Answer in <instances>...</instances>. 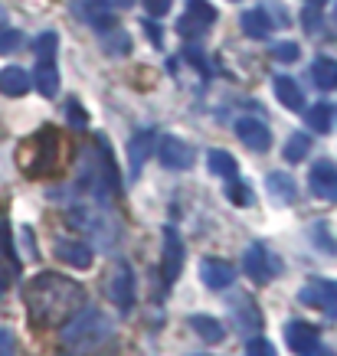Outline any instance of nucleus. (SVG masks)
Wrapping results in <instances>:
<instances>
[{"instance_id":"nucleus-8","label":"nucleus","mask_w":337,"mask_h":356,"mask_svg":"<svg viewBox=\"0 0 337 356\" xmlns=\"http://www.w3.org/2000/svg\"><path fill=\"white\" fill-rule=\"evenodd\" d=\"M157 157H161V163L167 170H190L196 161V151L187 140L167 134V138H161V144H157Z\"/></svg>"},{"instance_id":"nucleus-27","label":"nucleus","mask_w":337,"mask_h":356,"mask_svg":"<svg viewBox=\"0 0 337 356\" xmlns=\"http://www.w3.org/2000/svg\"><path fill=\"white\" fill-rule=\"evenodd\" d=\"M56 49H59V36H56L53 30L43 33V36L36 40V56H40V59H56Z\"/></svg>"},{"instance_id":"nucleus-7","label":"nucleus","mask_w":337,"mask_h":356,"mask_svg":"<svg viewBox=\"0 0 337 356\" xmlns=\"http://www.w3.org/2000/svg\"><path fill=\"white\" fill-rule=\"evenodd\" d=\"M298 301L308 307H321L327 317H337V281H324V278H311L298 291Z\"/></svg>"},{"instance_id":"nucleus-3","label":"nucleus","mask_w":337,"mask_h":356,"mask_svg":"<svg viewBox=\"0 0 337 356\" xmlns=\"http://www.w3.org/2000/svg\"><path fill=\"white\" fill-rule=\"evenodd\" d=\"M17 163L23 167L26 177H43V173H53L56 163H59V138H56L53 128L40 131L20 144L17 151Z\"/></svg>"},{"instance_id":"nucleus-33","label":"nucleus","mask_w":337,"mask_h":356,"mask_svg":"<svg viewBox=\"0 0 337 356\" xmlns=\"http://www.w3.org/2000/svg\"><path fill=\"white\" fill-rule=\"evenodd\" d=\"M184 59H187V63H194L196 72H203V76H207V56L200 53V46H194V43L187 46V49H184Z\"/></svg>"},{"instance_id":"nucleus-17","label":"nucleus","mask_w":337,"mask_h":356,"mask_svg":"<svg viewBox=\"0 0 337 356\" xmlns=\"http://www.w3.org/2000/svg\"><path fill=\"white\" fill-rule=\"evenodd\" d=\"M285 343L292 346L295 353H305L308 346L318 343V327L305 324V321H288V327H285Z\"/></svg>"},{"instance_id":"nucleus-9","label":"nucleus","mask_w":337,"mask_h":356,"mask_svg":"<svg viewBox=\"0 0 337 356\" xmlns=\"http://www.w3.org/2000/svg\"><path fill=\"white\" fill-rule=\"evenodd\" d=\"M308 184H311V193L318 200H327V203H337V163L331 161H318L308 173Z\"/></svg>"},{"instance_id":"nucleus-18","label":"nucleus","mask_w":337,"mask_h":356,"mask_svg":"<svg viewBox=\"0 0 337 356\" xmlns=\"http://www.w3.org/2000/svg\"><path fill=\"white\" fill-rule=\"evenodd\" d=\"M30 82L33 79L26 76V69H20V65H7V69H0V92L10 98H20L30 92Z\"/></svg>"},{"instance_id":"nucleus-2","label":"nucleus","mask_w":337,"mask_h":356,"mask_svg":"<svg viewBox=\"0 0 337 356\" xmlns=\"http://www.w3.org/2000/svg\"><path fill=\"white\" fill-rule=\"evenodd\" d=\"M111 327L102 311H79L63 324V350L65 356H82L98 350L102 340H109Z\"/></svg>"},{"instance_id":"nucleus-5","label":"nucleus","mask_w":337,"mask_h":356,"mask_svg":"<svg viewBox=\"0 0 337 356\" xmlns=\"http://www.w3.org/2000/svg\"><path fill=\"white\" fill-rule=\"evenodd\" d=\"M242 268H246V275H249L256 284H269V281L275 278V271L282 268V261L275 259V255H269L265 245L252 242V245L246 248V255H242Z\"/></svg>"},{"instance_id":"nucleus-36","label":"nucleus","mask_w":337,"mask_h":356,"mask_svg":"<svg viewBox=\"0 0 337 356\" xmlns=\"http://www.w3.org/2000/svg\"><path fill=\"white\" fill-rule=\"evenodd\" d=\"M171 3H174V0H144V10L151 13L154 20H161L164 13L171 10Z\"/></svg>"},{"instance_id":"nucleus-34","label":"nucleus","mask_w":337,"mask_h":356,"mask_svg":"<svg viewBox=\"0 0 337 356\" xmlns=\"http://www.w3.org/2000/svg\"><path fill=\"white\" fill-rule=\"evenodd\" d=\"M0 356H17V337L7 327H0Z\"/></svg>"},{"instance_id":"nucleus-4","label":"nucleus","mask_w":337,"mask_h":356,"mask_svg":"<svg viewBox=\"0 0 337 356\" xmlns=\"http://www.w3.org/2000/svg\"><path fill=\"white\" fill-rule=\"evenodd\" d=\"M217 23V7L210 0H187V13L177 20V33L184 40H194L203 30H210Z\"/></svg>"},{"instance_id":"nucleus-46","label":"nucleus","mask_w":337,"mask_h":356,"mask_svg":"<svg viewBox=\"0 0 337 356\" xmlns=\"http://www.w3.org/2000/svg\"><path fill=\"white\" fill-rule=\"evenodd\" d=\"M334 23H337V3H334Z\"/></svg>"},{"instance_id":"nucleus-31","label":"nucleus","mask_w":337,"mask_h":356,"mask_svg":"<svg viewBox=\"0 0 337 356\" xmlns=\"http://www.w3.org/2000/svg\"><path fill=\"white\" fill-rule=\"evenodd\" d=\"M105 49H111V53H128L131 49L128 33H109V36H105Z\"/></svg>"},{"instance_id":"nucleus-6","label":"nucleus","mask_w":337,"mask_h":356,"mask_svg":"<svg viewBox=\"0 0 337 356\" xmlns=\"http://www.w3.org/2000/svg\"><path fill=\"white\" fill-rule=\"evenodd\" d=\"M109 298L115 301L118 311L128 314L134 307V275L128 261H115L109 271Z\"/></svg>"},{"instance_id":"nucleus-22","label":"nucleus","mask_w":337,"mask_h":356,"mask_svg":"<svg viewBox=\"0 0 337 356\" xmlns=\"http://www.w3.org/2000/svg\"><path fill=\"white\" fill-rule=\"evenodd\" d=\"M33 82H36V88H40V95H46V98H56V95H59V72H56V63H53V59H40Z\"/></svg>"},{"instance_id":"nucleus-19","label":"nucleus","mask_w":337,"mask_h":356,"mask_svg":"<svg viewBox=\"0 0 337 356\" xmlns=\"http://www.w3.org/2000/svg\"><path fill=\"white\" fill-rule=\"evenodd\" d=\"M272 88H275V98H279L288 111H301V108H305V95H301V88H298V82H295V79L275 76Z\"/></svg>"},{"instance_id":"nucleus-37","label":"nucleus","mask_w":337,"mask_h":356,"mask_svg":"<svg viewBox=\"0 0 337 356\" xmlns=\"http://www.w3.org/2000/svg\"><path fill=\"white\" fill-rule=\"evenodd\" d=\"M265 7H269V10H275V23H279V26H288V23H292V17H288V10H285V7H282V3H279V0H269Z\"/></svg>"},{"instance_id":"nucleus-24","label":"nucleus","mask_w":337,"mask_h":356,"mask_svg":"<svg viewBox=\"0 0 337 356\" xmlns=\"http://www.w3.org/2000/svg\"><path fill=\"white\" fill-rule=\"evenodd\" d=\"M334 118H337V111H334V105H327V102L308 108V128L315 131V134H327V131L334 128Z\"/></svg>"},{"instance_id":"nucleus-30","label":"nucleus","mask_w":337,"mask_h":356,"mask_svg":"<svg viewBox=\"0 0 337 356\" xmlns=\"http://www.w3.org/2000/svg\"><path fill=\"white\" fill-rule=\"evenodd\" d=\"M226 196H229V200H233L236 206H252V193H249V186L240 184V180H229Z\"/></svg>"},{"instance_id":"nucleus-42","label":"nucleus","mask_w":337,"mask_h":356,"mask_svg":"<svg viewBox=\"0 0 337 356\" xmlns=\"http://www.w3.org/2000/svg\"><path fill=\"white\" fill-rule=\"evenodd\" d=\"M0 252H10V242H7V226L0 222Z\"/></svg>"},{"instance_id":"nucleus-29","label":"nucleus","mask_w":337,"mask_h":356,"mask_svg":"<svg viewBox=\"0 0 337 356\" xmlns=\"http://www.w3.org/2000/svg\"><path fill=\"white\" fill-rule=\"evenodd\" d=\"M272 56L279 63H298V59H301V49H298V43H288V40H285V43L272 46Z\"/></svg>"},{"instance_id":"nucleus-41","label":"nucleus","mask_w":337,"mask_h":356,"mask_svg":"<svg viewBox=\"0 0 337 356\" xmlns=\"http://www.w3.org/2000/svg\"><path fill=\"white\" fill-rule=\"evenodd\" d=\"M144 30L151 33V40H154V43H157V46H161V43H164V40H161V30H157V26H154V23H151V20L144 23Z\"/></svg>"},{"instance_id":"nucleus-11","label":"nucleus","mask_w":337,"mask_h":356,"mask_svg":"<svg viewBox=\"0 0 337 356\" xmlns=\"http://www.w3.org/2000/svg\"><path fill=\"white\" fill-rule=\"evenodd\" d=\"M236 134L240 140L256 154H265L272 147V131L265 128L259 118H236Z\"/></svg>"},{"instance_id":"nucleus-40","label":"nucleus","mask_w":337,"mask_h":356,"mask_svg":"<svg viewBox=\"0 0 337 356\" xmlns=\"http://www.w3.org/2000/svg\"><path fill=\"white\" fill-rule=\"evenodd\" d=\"M7 288H10V271H7V268H0V298L7 294Z\"/></svg>"},{"instance_id":"nucleus-28","label":"nucleus","mask_w":337,"mask_h":356,"mask_svg":"<svg viewBox=\"0 0 337 356\" xmlns=\"http://www.w3.org/2000/svg\"><path fill=\"white\" fill-rule=\"evenodd\" d=\"M23 46V33L20 30H0V56H10Z\"/></svg>"},{"instance_id":"nucleus-21","label":"nucleus","mask_w":337,"mask_h":356,"mask_svg":"<svg viewBox=\"0 0 337 356\" xmlns=\"http://www.w3.org/2000/svg\"><path fill=\"white\" fill-rule=\"evenodd\" d=\"M190 327H194V334L203 340V343H223V337H226V327L219 324L217 317H210V314H194L190 317Z\"/></svg>"},{"instance_id":"nucleus-23","label":"nucleus","mask_w":337,"mask_h":356,"mask_svg":"<svg viewBox=\"0 0 337 356\" xmlns=\"http://www.w3.org/2000/svg\"><path fill=\"white\" fill-rule=\"evenodd\" d=\"M311 79L318 88H334L337 86V59L331 56H318L311 63Z\"/></svg>"},{"instance_id":"nucleus-26","label":"nucleus","mask_w":337,"mask_h":356,"mask_svg":"<svg viewBox=\"0 0 337 356\" xmlns=\"http://www.w3.org/2000/svg\"><path fill=\"white\" fill-rule=\"evenodd\" d=\"M308 151H311V138H308L305 131H298V134H292L288 138V144H285V161L288 163H301L308 157Z\"/></svg>"},{"instance_id":"nucleus-44","label":"nucleus","mask_w":337,"mask_h":356,"mask_svg":"<svg viewBox=\"0 0 337 356\" xmlns=\"http://www.w3.org/2000/svg\"><path fill=\"white\" fill-rule=\"evenodd\" d=\"M134 0H115V7H131Z\"/></svg>"},{"instance_id":"nucleus-43","label":"nucleus","mask_w":337,"mask_h":356,"mask_svg":"<svg viewBox=\"0 0 337 356\" xmlns=\"http://www.w3.org/2000/svg\"><path fill=\"white\" fill-rule=\"evenodd\" d=\"M7 20V7H3V0H0V23Z\"/></svg>"},{"instance_id":"nucleus-39","label":"nucleus","mask_w":337,"mask_h":356,"mask_svg":"<svg viewBox=\"0 0 337 356\" xmlns=\"http://www.w3.org/2000/svg\"><path fill=\"white\" fill-rule=\"evenodd\" d=\"M305 356H334V350H327V346L315 343V346H308V350H305Z\"/></svg>"},{"instance_id":"nucleus-13","label":"nucleus","mask_w":337,"mask_h":356,"mask_svg":"<svg viewBox=\"0 0 337 356\" xmlns=\"http://www.w3.org/2000/svg\"><path fill=\"white\" fill-rule=\"evenodd\" d=\"M226 304H229L233 321H236V327H240V330L252 334V330H259V327H262V314H259V307L249 301V294H233V301H226Z\"/></svg>"},{"instance_id":"nucleus-20","label":"nucleus","mask_w":337,"mask_h":356,"mask_svg":"<svg viewBox=\"0 0 337 356\" xmlns=\"http://www.w3.org/2000/svg\"><path fill=\"white\" fill-rule=\"evenodd\" d=\"M242 33L249 36V40H269V33H272V20H269V13L265 7H256V10H246L242 13Z\"/></svg>"},{"instance_id":"nucleus-1","label":"nucleus","mask_w":337,"mask_h":356,"mask_svg":"<svg viewBox=\"0 0 337 356\" xmlns=\"http://www.w3.org/2000/svg\"><path fill=\"white\" fill-rule=\"evenodd\" d=\"M26 311L36 327H63L69 317L86 311V288L72 278L43 271L26 284Z\"/></svg>"},{"instance_id":"nucleus-38","label":"nucleus","mask_w":337,"mask_h":356,"mask_svg":"<svg viewBox=\"0 0 337 356\" xmlns=\"http://www.w3.org/2000/svg\"><path fill=\"white\" fill-rule=\"evenodd\" d=\"M301 23H305V30H308V33H318V30H321V13H318V10H305Z\"/></svg>"},{"instance_id":"nucleus-32","label":"nucleus","mask_w":337,"mask_h":356,"mask_svg":"<svg viewBox=\"0 0 337 356\" xmlns=\"http://www.w3.org/2000/svg\"><path fill=\"white\" fill-rule=\"evenodd\" d=\"M246 356H275V346L269 343V340L256 337V340H249V343H246Z\"/></svg>"},{"instance_id":"nucleus-12","label":"nucleus","mask_w":337,"mask_h":356,"mask_svg":"<svg viewBox=\"0 0 337 356\" xmlns=\"http://www.w3.org/2000/svg\"><path fill=\"white\" fill-rule=\"evenodd\" d=\"M200 278H203L207 288L223 291V288H229V284L236 281V271H233V265L223 259H203L200 261Z\"/></svg>"},{"instance_id":"nucleus-35","label":"nucleus","mask_w":337,"mask_h":356,"mask_svg":"<svg viewBox=\"0 0 337 356\" xmlns=\"http://www.w3.org/2000/svg\"><path fill=\"white\" fill-rule=\"evenodd\" d=\"M65 115H69V124H72V128H79V131H82V128H86V124H88L86 111L79 108L76 102H69V105H65Z\"/></svg>"},{"instance_id":"nucleus-45","label":"nucleus","mask_w":337,"mask_h":356,"mask_svg":"<svg viewBox=\"0 0 337 356\" xmlns=\"http://www.w3.org/2000/svg\"><path fill=\"white\" fill-rule=\"evenodd\" d=\"M308 3H324V0H308Z\"/></svg>"},{"instance_id":"nucleus-15","label":"nucleus","mask_w":337,"mask_h":356,"mask_svg":"<svg viewBox=\"0 0 337 356\" xmlns=\"http://www.w3.org/2000/svg\"><path fill=\"white\" fill-rule=\"evenodd\" d=\"M56 259L72 265V268H88L92 265V248L82 245V242H72V238H59L56 242Z\"/></svg>"},{"instance_id":"nucleus-25","label":"nucleus","mask_w":337,"mask_h":356,"mask_svg":"<svg viewBox=\"0 0 337 356\" xmlns=\"http://www.w3.org/2000/svg\"><path fill=\"white\" fill-rule=\"evenodd\" d=\"M207 167L217 177H226V180H236V173H240V163H236V157L226 151H210L207 154Z\"/></svg>"},{"instance_id":"nucleus-14","label":"nucleus","mask_w":337,"mask_h":356,"mask_svg":"<svg viewBox=\"0 0 337 356\" xmlns=\"http://www.w3.org/2000/svg\"><path fill=\"white\" fill-rule=\"evenodd\" d=\"M151 147H154V134L151 131H141V134H134L128 144V167H131V180H138L144 170V161L151 157Z\"/></svg>"},{"instance_id":"nucleus-10","label":"nucleus","mask_w":337,"mask_h":356,"mask_svg":"<svg viewBox=\"0 0 337 356\" xmlns=\"http://www.w3.org/2000/svg\"><path fill=\"white\" fill-rule=\"evenodd\" d=\"M180 268H184V242H180V236H177V229L167 226L164 229V259H161L164 281H167V284L177 281Z\"/></svg>"},{"instance_id":"nucleus-16","label":"nucleus","mask_w":337,"mask_h":356,"mask_svg":"<svg viewBox=\"0 0 337 356\" xmlns=\"http://www.w3.org/2000/svg\"><path fill=\"white\" fill-rule=\"evenodd\" d=\"M265 190H269V196H272L279 206H292L295 196H298V186H295V180L288 177V173L275 170L265 177Z\"/></svg>"}]
</instances>
